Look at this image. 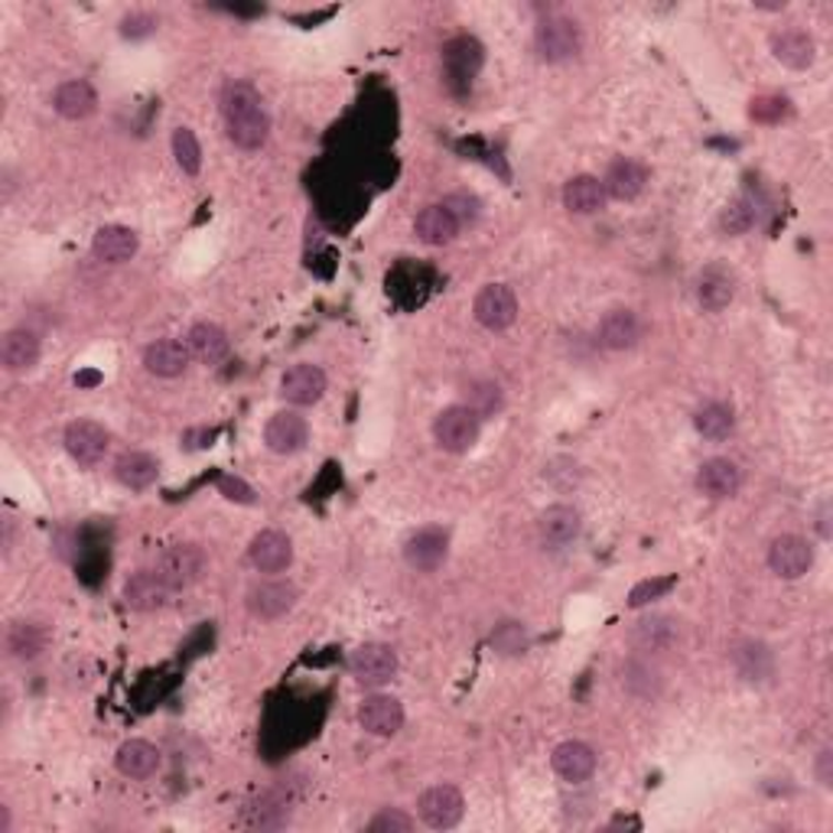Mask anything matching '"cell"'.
Segmentation results:
<instances>
[{
  "label": "cell",
  "instance_id": "26",
  "mask_svg": "<svg viewBox=\"0 0 833 833\" xmlns=\"http://www.w3.org/2000/svg\"><path fill=\"white\" fill-rule=\"evenodd\" d=\"M551 765H554V771L563 781L580 785V781H586L596 771V753H593V746H586L580 739H566V743H560L554 749Z\"/></svg>",
  "mask_w": 833,
  "mask_h": 833
},
{
  "label": "cell",
  "instance_id": "49",
  "mask_svg": "<svg viewBox=\"0 0 833 833\" xmlns=\"http://www.w3.org/2000/svg\"><path fill=\"white\" fill-rule=\"evenodd\" d=\"M818 781L824 785V788H831L833 785V749H821V756H818Z\"/></svg>",
  "mask_w": 833,
  "mask_h": 833
},
{
  "label": "cell",
  "instance_id": "42",
  "mask_svg": "<svg viewBox=\"0 0 833 833\" xmlns=\"http://www.w3.org/2000/svg\"><path fill=\"white\" fill-rule=\"evenodd\" d=\"M173 156H176V163H180V170L186 176H199V170H203V147H199V140H196V134L190 128H176L173 131Z\"/></svg>",
  "mask_w": 833,
  "mask_h": 833
},
{
  "label": "cell",
  "instance_id": "20",
  "mask_svg": "<svg viewBox=\"0 0 833 833\" xmlns=\"http://www.w3.org/2000/svg\"><path fill=\"white\" fill-rule=\"evenodd\" d=\"M771 56L788 69H811L818 60V43L808 30H781L771 36Z\"/></svg>",
  "mask_w": 833,
  "mask_h": 833
},
{
  "label": "cell",
  "instance_id": "2",
  "mask_svg": "<svg viewBox=\"0 0 833 833\" xmlns=\"http://www.w3.org/2000/svg\"><path fill=\"white\" fill-rule=\"evenodd\" d=\"M348 671L355 678V684L368 688V691H378L385 684L394 681L398 674V651L385 641H365L351 651L348 658Z\"/></svg>",
  "mask_w": 833,
  "mask_h": 833
},
{
  "label": "cell",
  "instance_id": "38",
  "mask_svg": "<svg viewBox=\"0 0 833 833\" xmlns=\"http://www.w3.org/2000/svg\"><path fill=\"white\" fill-rule=\"evenodd\" d=\"M623 684L628 694L641 696V700H651V696L661 694V678H658V671L651 668L648 658H631V661H625Z\"/></svg>",
  "mask_w": 833,
  "mask_h": 833
},
{
  "label": "cell",
  "instance_id": "3",
  "mask_svg": "<svg viewBox=\"0 0 833 833\" xmlns=\"http://www.w3.org/2000/svg\"><path fill=\"white\" fill-rule=\"evenodd\" d=\"M534 50L544 63H566L573 56H580L583 50V30L576 20L554 13L544 17L534 30Z\"/></svg>",
  "mask_w": 833,
  "mask_h": 833
},
{
  "label": "cell",
  "instance_id": "32",
  "mask_svg": "<svg viewBox=\"0 0 833 833\" xmlns=\"http://www.w3.org/2000/svg\"><path fill=\"white\" fill-rule=\"evenodd\" d=\"M115 765H118V771L125 775V778H150V775H156L160 771V749L153 746V743H147V739H128L121 749H118V756H115Z\"/></svg>",
  "mask_w": 833,
  "mask_h": 833
},
{
  "label": "cell",
  "instance_id": "31",
  "mask_svg": "<svg viewBox=\"0 0 833 833\" xmlns=\"http://www.w3.org/2000/svg\"><path fill=\"white\" fill-rule=\"evenodd\" d=\"M156 476H160V463L143 450H128L115 459V479L125 488H134V491L150 488L156 483Z\"/></svg>",
  "mask_w": 833,
  "mask_h": 833
},
{
  "label": "cell",
  "instance_id": "30",
  "mask_svg": "<svg viewBox=\"0 0 833 833\" xmlns=\"http://www.w3.org/2000/svg\"><path fill=\"white\" fill-rule=\"evenodd\" d=\"M696 300L706 313H723L736 300V280L726 268L713 264L696 280Z\"/></svg>",
  "mask_w": 833,
  "mask_h": 833
},
{
  "label": "cell",
  "instance_id": "45",
  "mask_svg": "<svg viewBox=\"0 0 833 833\" xmlns=\"http://www.w3.org/2000/svg\"><path fill=\"white\" fill-rule=\"evenodd\" d=\"M371 833H411L414 831V818L404 814L401 808H385L368 821Z\"/></svg>",
  "mask_w": 833,
  "mask_h": 833
},
{
  "label": "cell",
  "instance_id": "15",
  "mask_svg": "<svg viewBox=\"0 0 833 833\" xmlns=\"http://www.w3.org/2000/svg\"><path fill=\"white\" fill-rule=\"evenodd\" d=\"M583 531V518L573 505H551L541 521H538V538L548 551H563L566 544H573Z\"/></svg>",
  "mask_w": 833,
  "mask_h": 833
},
{
  "label": "cell",
  "instance_id": "23",
  "mask_svg": "<svg viewBox=\"0 0 833 833\" xmlns=\"http://www.w3.org/2000/svg\"><path fill=\"white\" fill-rule=\"evenodd\" d=\"M241 824L251 831H280L290 824V798L280 791H264L241 811Z\"/></svg>",
  "mask_w": 833,
  "mask_h": 833
},
{
  "label": "cell",
  "instance_id": "22",
  "mask_svg": "<svg viewBox=\"0 0 833 833\" xmlns=\"http://www.w3.org/2000/svg\"><path fill=\"white\" fill-rule=\"evenodd\" d=\"M648 186V170L638 163V160H628V156H619L609 170H606V180H603V190L609 199L616 203H631L645 193Z\"/></svg>",
  "mask_w": 833,
  "mask_h": 833
},
{
  "label": "cell",
  "instance_id": "47",
  "mask_svg": "<svg viewBox=\"0 0 833 833\" xmlns=\"http://www.w3.org/2000/svg\"><path fill=\"white\" fill-rule=\"evenodd\" d=\"M156 30V20L150 13H131L121 20V33L131 36V40H140V36H150Z\"/></svg>",
  "mask_w": 833,
  "mask_h": 833
},
{
  "label": "cell",
  "instance_id": "48",
  "mask_svg": "<svg viewBox=\"0 0 833 833\" xmlns=\"http://www.w3.org/2000/svg\"><path fill=\"white\" fill-rule=\"evenodd\" d=\"M218 488H221V495H225L228 501H241V505H251V501H255V491L245 486L241 479H231V476H225V479L218 483Z\"/></svg>",
  "mask_w": 833,
  "mask_h": 833
},
{
  "label": "cell",
  "instance_id": "27",
  "mask_svg": "<svg viewBox=\"0 0 833 833\" xmlns=\"http://www.w3.org/2000/svg\"><path fill=\"white\" fill-rule=\"evenodd\" d=\"M53 108L66 121H85V118H91L98 111V95H95V88L85 78H72V82H63L56 88Z\"/></svg>",
  "mask_w": 833,
  "mask_h": 833
},
{
  "label": "cell",
  "instance_id": "13",
  "mask_svg": "<svg viewBox=\"0 0 833 833\" xmlns=\"http://www.w3.org/2000/svg\"><path fill=\"white\" fill-rule=\"evenodd\" d=\"M173 586L156 573V570H140V573H131L128 583H125V603L138 613H156L163 606H170L173 599Z\"/></svg>",
  "mask_w": 833,
  "mask_h": 833
},
{
  "label": "cell",
  "instance_id": "5",
  "mask_svg": "<svg viewBox=\"0 0 833 833\" xmlns=\"http://www.w3.org/2000/svg\"><path fill=\"white\" fill-rule=\"evenodd\" d=\"M416 814L426 827L433 831H450L463 821L466 814V801L459 794V788L453 785H433L416 798Z\"/></svg>",
  "mask_w": 833,
  "mask_h": 833
},
{
  "label": "cell",
  "instance_id": "41",
  "mask_svg": "<svg viewBox=\"0 0 833 833\" xmlns=\"http://www.w3.org/2000/svg\"><path fill=\"white\" fill-rule=\"evenodd\" d=\"M501 388L495 385V381H488V378H479V381H469L466 385V408L473 411V414L479 416H491L501 411Z\"/></svg>",
  "mask_w": 833,
  "mask_h": 833
},
{
  "label": "cell",
  "instance_id": "21",
  "mask_svg": "<svg viewBox=\"0 0 833 833\" xmlns=\"http://www.w3.org/2000/svg\"><path fill=\"white\" fill-rule=\"evenodd\" d=\"M140 238L134 228L128 225H105L95 231V241H91V255L101 261V264H125L138 255Z\"/></svg>",
  "mask_w": 833,
  "mask_h": 833
},
{
  "label": "cell",
  "instance_id": "17",
  "mask_svg": "<svg viewBox=\"0 0 833 833\" xmlns=\"http://www.w3.org/2000/svg\"><path fill=\"white\" fill-rule=\"evenodd\" d=\"M696 488H700V495H706L713 501L733 498L743 488V469L726 456H713L696 469Z\"/></svg>",
  "mask_w": 833,
  "mask_h": 833
},
{
  "label": "cell",
  "instance_id": "18",
  "mask_svg": "<svg viewBox=\"0 0 833 833\" xmlns=\"http://www.w3.org/2000/svg\"><path fill=\"white\" fill-rule=\"evenodd\" d=\"M248 560L258 573H283L293 563V541L283 531H261L251 548H248Z\"/></svg>",
  "mask_w": 833,
  "mask_h": 833
},
{
  "label": "cell",
  "instance_id": "46",
  "mask_svg": "<svg viewBox=\"0 0 833 833\" xmlns=\"http://www.w3.org/2000/svg\"><path fill=\"white\" fill-rule=\"evenodd\" d=\"M749 115L756 118V121H781L785 115H788V101L785 98H775V95H765V98H756L753 101V108H749Z\"/></svg>",
  "mask_w": 833,
  "mask_h": 833
},
{
  "label": "cell",
  "instance_id": "7",
  "mask_svg": "<svg viewBox=\"0 0 833 833\" xmlns=\"http://www.w3.org/2000/svg\"><path fill=\"white\" fill-rule=\"evenodd\" d=\"M63 443H66V453H69L78 466H88V469H91V466H98V463L108 456L111 433H108L101 423H95V420H75V423L66 426Z\"/></svg>",
  "mask_w": 833,
  "mask_h": 833
},
{
  "label": "cell",
  "instance_id": "11",
  "mask_svg": "<svg viewBox=\"0 0 833 833\" xmlns=\"http://www.w3.org/2000/svg\"><path fill=\"white\" fill-rule=\"evenodd\" d=\"M296 599H300V593L290 580H264L248 589V609L255 619H264V623H274L280 616H286L296 606Z\"/></svg>",
  "mask_w": 833,
  "mask_h": 833
},
{
  "label": "cell",
  "instance_id": "12",
  "mask_svg": "<svg viewBox=\"0 0 833 833\" xmlns=\"http://www.w3.org/2000/svg\"><path fill=\"white\" fill-rule=\"evenodd\" d=\"M450 556V534L443 528H420L404 541V560L416 573H433Z\"/></svg>",
  "mask_w": 833,
  "mask_h": 833
},
{
  "label": "cell",
  "instance_id": "4",
  "mask_svg": "<svg viewBox=\"0 0 833 833\" xmlns=\"http://www.w3.org/2000/svg\"><path fill=\"white\" fill-rule=\"evenodd\" d=\"M479 430H483V420L466 404H453L433 420V440L446 453H469L479 440Z\"/></svg>",
  "mask_w": 833,
  "mask_h": 833
},
{
  "label": "cell",
  "instance_id": "35",
  "mask_svg": "<svg viewBox=\"0 0 833 833\" xmlns=\"http://www.w3.org/2000/svg\"><path fill=\"white\" fill-rule=\"evenodd\" d=\"M563 206L573 215H593L599 208L606 206V190L596 176H573L566 186H563Z\"/></svg>",
  "mask_w": 833,
  "mask_h": 833
},
{
  "label": "cell",
  "instance_id": "33",
  "mask_svg": "<svg viewBox=\"0 0 833 833\" xmlns=\"http://www.w3.org/2000/svg\"><path fill=\"white\" fill-rule=\"evenodd\" d=\"M443 63L453 82H473V75L483 69V46L473 36H456L443 46Z\"/></svg>",
  "mask_w": 833,
  "mask_h": 833
},
{
  "label": "cell",
  "instance_id": "16",
  "mask_svg": "<svg viewBox=\"0 0 833 833\" xmlns=\"http://www.w3.org/2000/svg\"><path fill=\"white\" fill-rule=\"evenodd\" d=\"M306 440H310V423H306V416H300L296 411H280L264 426V443L278 456L300 453L306 446Z\"/></svg>",
  "mask_w": 833,
  "mask_h": 833
},
{
  "label": "cell",
  "instance_id": "43",
  "mask_svg": "<svg viewBox=\"0 0 833 833\" xmlns=\"http://www.w3.org/2000/svg\"><path fill=\"white\" fill-rule=\"evenodd\" d=\"M528 645H531V635H528V628L521 623H501L491 631V648H495L498 654H505V658L524 654Z\"/></svg>",
  "mask_w": 833,
  "mask_h": 833
},
{
  "label": "cell",
  "instance_id": "19",
  "mask_svg": "<svg viewBox=\"0 0 833 833\" xmlns=\"http://www.w3.org/2000/svg\"><path fill=\"white\" fill-rule=\"evenodd\" d=\"M678 638H681V628H678V619H671V616H645L631 625V635H628V641L641 654H661V651L674 648Z\"/></svg>",
  "mask_w": 833,
  "mask_h": 833
},
{
  "label": "cell",
  "instance_id": "37",
  "mask_svg": "<svg viewBox=\"0 0 833 833\" xmlns=\"http://www.w3.org/2000/svg\"><path fill=\"white\" fill-rule=\"evenodd\" d=\"M694 426H696V433H700L703 440H713V443H720V440H726V436L733 433V426H736V416H733V411H729L726 404H720V401H710V404L696 408Z\"/></svg>",
  "mask_w": 833,
  "mask_h": 833
},
{
  "label": "cell",
  "instance_id": "25",
  "mask_svg": "<svg viewBox=\"0 0 833 833\" xmlns=\"http://www.w3.org/2000/svg\"><path fill=\"white\" fill-rule=\"evenodd\" d=\"M414 231L423 245L443 248V245H450L459 235V218L453 215V208L446 206V203L443 206H426L416 212Z\"/></svg>",
  "mask_w": 833,
  "mask_h": 833
},
{
  "label": "cell",
  "instance_id": "34",
  "mask_svg": "<svg viewBox=\"0 0 833 833\" xmlns=\"http://www.w3.org/2000/svg\"><path fill=\"white\" fill-rule=\"evenodd\" d=\"M186 348H190V355L193 358H199L203 365H218L225 355H228V336H225V329L221 326H215V323H196V326H190V333H186Z\"/></svg>",
  "mask_w": 833,
  "mask_h": 833
},
{
  "label": "cell",
  "instance_id": "50",
  "mask_svg": "<svg viewBox=\"0 0 833 833\" xmlns=\"http://www.w3.org/2000/svg\"><path fill=\"white\" fill-rule=\"evenodd\" d=\"M10 831V808H0V833Z\"/></svg>",
  "mask_w": 833,
  "mask_h": 833
},
{
  "label": "cell",
  "instance_id": "14",
  "mask_svg": "<svg viewBox=\"0 0 833 833\" xmlns=\"http://www.w3.org/2000/svg\"><path fill=\"white\" fill-rule=\"evenodd\" d=\"M358 723H361L365 733L388 739V736L401 733V726H404V706L388 694L365 696L361 706H358Z\"/></svg>",
  "mask_w": 833,
  "mask_h": 833
},
{
  "label": "cell",
  "instance_id": "8",
  "mask_svg": "<svg viewBox=\"0 0 833 833\" xmlns=\"http://www.w3.org/2000/svg\"><path fill=\"white\" fill-rule=\"evenodd\" d=\"M473 313H476L479 326H486L491 333H501L518 320V296L505 283H488V286L479 290V296L473 303Z\"/></svg>",
  "mask_w": 833,
  "mask_h": 833
},
{
  "label": "cell",
  "instance_id": "40",
  "mask_svg": "<svg viewBox=\"0 0 833 833\" xmlns=\"http://www.w3.org/2000/svg\"><path fill=\"white\" fill-rule=\"evenodd\" d=\"M736 668L746 681H765L771 674V651L759 641H746L736 648Z\"/></svg>",
  "mask_w": 833,
  "mask_h": 833
},
{
  "label": "cell",
  "instance_id": "29",
  "mask_svg": "<svg viewBox=\"0 0 833 833\" xmlns=\"http://www.w3.org/2000/svg\"><path fill=\"white\" fill-rule=\"evenodd\" d=\"M641 333H645V326H641V320H638V313H631V310H609L606 316H603V323H599V343L606 348H613V351H625V348H635L641 343Z\"/></svg>",
  "mask_w": 833,
  "mask_h": 833
},
{
  "label": "cell",
  "instance_id": "36",
  "mask_svg": "<svg viewBox=\"0 0 833 833\" xmlns=\"http://www.w3.org/2000/svg\"><path fill=\"white\" fill-rule=\"evenodd\" d=\"M50 645V635L40 623H13L7 631V651L17 661H36Z\"/></svg>",
  "mask_w": 833,
  "mask_h": 833
},
{
  "label": "cell",
  "instance_id": "24",
  "mask_svg": "<svg viewBox=\"0 0 833 833\" xmlns=\"http://www.w3.org/2000/svg\"><path fill=\"white\" fill-rule=\"evenodd\" d=\"M40 351H43L40 336H36L33 329H26V326H17V329H10V333L3 336V343H0V361H3L7 371L20 375V371L36 368Z\"/></svg>",
  "mask_w": 833,
  "mask_h": 833
},
{
  "label": "cell",
  "instance_id": "1",
  "mask_svg": "<svg viewBox=\"0 0 833 833\" xmlns=\"http://www.w3.org/2000/svg\"><path fill=\"white\" fill-rule=\"evenodd\" d=\"M221 118L228 140L241 150H261L271 138V115L264 98L248 82H228L221 91Z\"/></svg>",
  "mask_w": 833,
  "mask_h": 833
},
{
  "label": "cell",
  "instance_id": "28",
  "mask_svg": "<svg viewBox=\"0 0 833 833\" xmlns=\"http://www.w3.org/2000/svg\"><path fill=\"white\" fill-rule=\"evenodd\" d=\"M190 361H193V355H190L186 343H180V339H156L143 351V368L156 378H176L190 368Z\"/></svg>",
  "mask_w": 833,
  "mask_h": 833
},
{
  "label": "cell",
  "instance_id": "9",
  "mask_svg": "<svg viewBox=\"0 0 833 833\" xmlns=\"http://www.w3.org/2000/svg\"><path fill=\"white\" fill-rule=\"evenodd\" d=\"M768 566L781 580H801L814 566V548L801 534H781L768 548Z\"/></svg>",
  "mask_w": 833,
  "mask_h": 833
},
{
  "label": "cell",
  "instance_id": "39",
  "mask_svg": "<svg viewBox=\"0 0 833 833\" xmlns=\"http://www.w3.org/2000/svg\"><path fill=\"white\" fill-rule=\"evenodd\" d=\"M723 231L726 235H746L759 225V203L756 196H736L729 206L723 208V218H720Z\"/></svg>",
  "mask_w": 833,
  "mask_h": 833
},
{
  "label": "cell",
  "instance_id": "10",
  "mask_svg": "<svg viewBox=\"0 0 833 833\" xmlns=\"http://www.w3.org/2000/svg\"><path fill=\"white\" fill-rule=\"evenodd\" d=\"M280 394H283V401H290L296 408H310V404L323 401V394H326V371L310 361L290 365L280 378Z\"/></svg>",
  "mask_w": 833,
  "mask_h": 833
},
{
  "label": "cell",
  "instance_id": "6",
  "mask_svg": "<svg viewBox=\"0 0 833 833\" xmlns=\"http://www.w3.org/2000/svg\"><path fill=\"white\" fill-rule=\"evenodd\" d=\"M206 551L196 544H170L163 554L156 556V573L173 586V589H186L193 583L203 580L206 573Z\"/></svg>",
  "mask_w": 833,
  "mask_h": 833
},
{
  "label": "cell",
  "instance_id": "44",
  "mask_svg": "<svg viewBox=\"0 0 833 833\" xmlns=\"http://www.w3.org/2000/svg\"><path fill=\"white\" fill-rule=\"evenodd\" d=\"M674 583H678L674 576H648V580H641V583L631 586L628 606H631V609H645V606H651L654 599L668 596V593L674 589Z\"/></svg>",
  "mask_w": 833,
  "mask_h": 833
}]
</instances>
